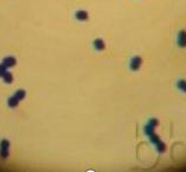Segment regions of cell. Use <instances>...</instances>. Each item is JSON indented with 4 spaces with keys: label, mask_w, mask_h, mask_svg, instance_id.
Returning a JSON list of instances; mask_svg holds the SVG:
<instances>
[{
    "label": "cell",
    "mask_w": 186,
    "mask_h": 172,
    "mask_svg": "<svg viewBox=\"0 0 186 172\" xmlns=\"http://www.w3.org/2000/svg\"><path fill=\"white\" fill-rule=\"evenodd\" d=\"M142 65V60L138 58V56H135L132 60H131V65H130V68L132 70H137V69L141 67Z\"/></svg>",
    "instance_id": "obj_1"
},
{
    "label": "cell",
    "mask_w": 186,
    "mask_h": 172,
    "mask_svg": "<svg viewBox=\"0 0 186 172\" xmlns=\"http://www.w3.org/2000/svg\"><path fill=\"white\" fill-rule=\"evenodd\" d=\"M6 68H7V67H6L5 65H2V63L0 65V76H1V77L7 73V71H6Z\"/></svg>",
    "instance_id": "obj_10"
},
{
    "label": "cell",
    "mask_w": 186,
    "mask_h": 172,
    "mask_svg": "<svg viewBox=\"0 0 186 172\" xmlns=\"http://www.w3.org/2000/svg\"><path fill=\"white\" fill-rule=\"evenodd\" d=\"M178 43L180 47H186V32L182 31L178 35Z\"/></svg>",
    "instance_id": "obj_2"
},
{
    "label": "cell",
    "mask_w": 186,
    "mask_h": 172,
    "mask_svg": "<svg viewBox=\"0 0 186 172\" xmlns=\"http://www.w3.org/2000/svg\"><path fill=\"white\" fill-rule=\"evenodd\" d=\"M2 77H4V81H5L6 83H12V81H13V76H12L11 73H6Z\"/></svg>",
    "instance_id": "obj_6"
},
{
    "label": "cell",
    "mask_w": 186,
    "mask_h": 172,
    "mask_svg": "<svg viewBox=\"0 0 186 172\" xmlns=\"http://www.w3.org/2000/svg\"><path fill=\"white\" fill-rule=\"evenodd\" d=\"M19 101L20 100H22L24 97H25V90H18L17 93H15V95H14Z\"/></svg>",
    "instance_id": "obj_9"
},
{
    "label": "cell",
    "mask_w": 186,
    "mask_h": 172,
    "mask_svg": "<svg viewBox=\"0 0 186 172\" xmlns=\"http://www.w3.org/2000/svg\"><path fill=\"white\" fill-rule=\"evenodd\" d=\"M76 18H77L79 20H87V19H88V14H87V12L80 11V12L76 13Z\"/></svg>",
    "instance_id": "obj_4"
},
{
    "label": "cell",
    "mask_w": 186,
    "mask_h": 172,
    "mask_svg": "<svg viewBox=\"0 0 186 172\" xmlns=\"http://www.w3.org/2000/svg\"><path fill=\"white\" fill-rule=\"evenodd\" d=\"M15 63H17V60L14 58H6L2 61V65H5L6 67H13L15 66Z\"/></svg>",
    "instance_id": "obj_3"
},
{
    "label": "cell",
    "mask_w": 186,
    "mask_h": 172,
    "mask_svg": "<svg viewBox=\"0 0 186 172\" xmlns=\"http://www.w3.org/2000/svg\"><path fill=\"white\" fill-rule=\"evenodd\" d=\"M18 103H19V100H18L15 96H13V97H11V99L8 100V105H9V107H15Z\"/></svg>",
    "instance_id": "obj_7"
},
{
    "label": "cell",
    "mask_w": 186,
    "mask_h": 172,
    "mask_svg": "<svg viewBox=\"0 0 186 172\" xmlns=\"http://www.w3.org/2000/svg\"><path fill=\"white\" fill-rule=\"evenodd\" d=\"M178 88H179L180 90H183L184 93H186V81L180 80V81L178 82Z\"/></svg>",
    "instance_id": "obj_8"
},
{
    "label": "cell",
    "mask_w": 186,
    "mask_h": 172,
    "mask_svg": "<svg viewBox=\"0 0 186 172\" xmlns=\"http://www.w3.org/2000/svg\"><path fill=\"white\" fill-rule=\"evenodd\" d=\"M94 46L96 47V49H98V50H102V49L104 48V42H103L102 40L97 39V40L94 42Z\"/></svg>",
    "instance_id": "obj_5"
}]
</instances>
